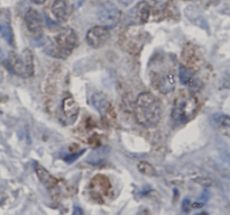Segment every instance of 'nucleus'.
I'll return each mask as SVG.
<instances>
[{
  "instance_id": "nucleus-1",
  "label": "nucleus",
  "mask_w": 230,
  "mask_h": 215,
  "mask_svg": "<svg viewBox=\"0 0 230 215\" xmlns=\"http://www.w3.org/2000/svg\"><path fill=\"white\" fill-rule=\"evenodd\" d=\"M162 104L151 92H143L136 99L135 104V117L138 124L145 127H153L160 121L162 117Z\"/></svg>"
},
{
  "instance_id": "nucleus-2",
  "label": "nucleus",
  "mask_w": 230,
  "mask_h": 215,
  "mask_svg": "<svg viewBox=\"0 0 230 215\" xmlns=\"http://www.w3.org/2000/svg\"><path fill=\"white\" fill-rule=\"evenodd\" d=\"M78 45V36L72 28H64L60 33L46 43L45 51L47 54L58 59H65L72 53Z\"/></svg>"
},
{
  "instance_id": "nucleus-3",
  "label": "nucleus",
  "mask_w": 230,
  "mask_h": 215,
  "mask_svg": "<svg viewBox=\"0 0 230 215\" xmlns=\"http://www.w3.org/2000/svg\"><path fill=\"white\" fill-rule=\"evenodd\" d=\"M199 104L197 98L190 94H182L176 98L172 109V119L175 125H183L194 117Z\"/></svg>"
},
{
  "instance_id": "nucleus-4",
  "label": "nucleus",
  "mask_w": 230,
  "mask_h": 215,
  "mask_svg": "<svg viewBox=\"0 0 230 215\" xmlns=\"http://www.w3.org/2000/svg\"><path fill=\"white\" fill-rule=\"evenodd\" d=\"M8 68L12 72L20 77H32L34 74V58L30 50H25L19 55L10 52L8 56Z\"/></svg>"
},
{
  "instance_id": "nucleus-5",
  "label": "nucleus",
  "mask_w": 230,
  "mask_h": 215,
  "mask_svg": "<svg viewBox=\"0 0 230 215\" xmlns=\"http://www.w3.org/2000/svg\"><path fill=\"white\" fill-rule=\"evenodd\" d=\"M121 35H122L121 46L127 52H129L130 54H137L142 50L147 34L140 27L133 25V26H129Z\"/></svg>"
},
{
  "instance_id": "nucleus-6",
  "label": "nucleus",
  "mask_w": 230,
  "mask_h": 215,
  "mask_svg": "<svg viewBox=\"0 0 230 215\" xmlns=\"http://www.w3.org/2000/svg\"><path fill=\"white\" fill-rule=\"evenodd\" d=\"M122 14L120 9L111 2H104L99 7L98 10V19L104 28L116 27L120 23Z\"/></svg>"
},
{
  "instance_id": "nucleus-7",
  "label": "nucleus",
  "mask_w": 230,
  "mask_h": 215,
  "mask_svg": "<svg viewBox=\"0 0 230 215\" xmlns=\"http://www.w3.org/2000/svg\"><path fill=\"white\" fill-rule=\"evenodd\" d=\"M110 39V32L103 26H94L87 33V42L93 49H100Z\"/></svg>"
},
{
  "instance_id": "nucleus-8",
  "label": "nucleus",
  "mask_w": 230,
  "mask_h": 215,
  "mask_svg": "<svg viewBox=\"0 0 230 215\" xmlns=\"http://www.w3.org/2000/svg\"><path fill=\"white\" fill-rule=\"evenodd\" d=\"M25 23L28 30L34 36H40L43 34V18L35 9H29L25 14Z\"/></svg>"
},
{
  "instance_id": "nucleus-9",
  "label": "nucleus",
  "mask_w": 230,
  "mask_h": 215,
  "mask_svg": "<svg viewBox=\"0 0 230 215\" xmlns=\"http://www.w3.org/2000/svg\"><path fill=\"white\" fill-rule=\"evenodd\" d=\"M149 14H151V7L148 2L146 1H140L137 3L129 12V18L134 25L145 24L149 19Z\"/></svg>"
},
{
  "instance_id": "nucleus-10",
  "label": "nucleus",
  "mask_w": 230,
  "mask_h": 215,
  "mask_svg": "<svg viewBox=\"0 0 230 215\" xmlns=\"http://www.w3.org/2000/svg\"><path fill=\"white\" fill-rule=\"evenodd\" d=\"M71 12V6L66 0H55L53 5H52V14L55 17L58 21H66L70 17Z\"/></svg>"
},
{
  "instance_id": "nucleus-11",
  "label": "nucleus",
  "mask_w": 230,
  "mask_h": 215,
  "mask_svg": "<svg viewBox=\"0 0 230 215\" xmlns=\"http://www.w3.org/2000/svg\"><path fill=\"white\" fill-rule=\"evenodd\" d=\"M91 193L92 196L96 197H103L107 196L108 191L110 190V182L108 179L103 176H97L94 177L92 182H91Z\"/></svg>"
},
{
  "instance_id": "nucleus-12",
  "label": "nucleus",
  "mask_w": 230,
  "mask_h": 215,
  "mask_svg": "<svg viewBox=\"0 0 230 215\" xmlns=\"http://www.w3.org/2000/svg\"><path fill=\"white\" fill-rule=\"evenodd\" d=\"M176 86V77L175 74L170 71V72L164 73L160 76L157 80V88L162 94H170L175 89Z\"/></svg>"
},
{
  "instance_id": "nucleus-13",
  "label": "nucleus",
  "mask_w": 230,
  "mask_h": 215,
  "mask_svg": "<svg viewBox=\"0 0 230 215\" xmlns=\"http://www.w3.org/2000/svg\"><path fill=\"white\" fill-rule=\"evenodd\" d=\"M35 171H36V175H37V177L40 178V182H42L46 188L52 189V188H54L55 186L58 185V179L52 176L45 168H43V167L38 166V164L36 163L35 164Z\"/></svg>"
},
{
  "instance_id": "nucleus-14",
  "label": "nucleus",
  "mask_w": 230,
  "mask_h": 215,
  "mask_svg": "<svg viewBox=\"0 0 230 215\" xmlns=\"http://www.w3.org/2000/svg\"><path fill=\"white\" fill-rule=\"evenodd\" d=\"M91 104L100 114H106L109 109V101L108 98L102 92H94L91 97Z\"/></svg>"
},
{
  "instance_id": "nucleus-15",
  "label": "nucleus",
  "mask_w": 230,
  "mask_h": 215,
  "mask_svg": "<svg viewBox=\"0 0 230 215\" xmlns=\"http://www.w3.org/2000/svg\"><path fill=\"white\" fill-rule=\"evenodd\" d=\"M62 109H63L65 116L67 118H72V119H74L79 113V106L72 97L64 98L63 103H62Z\"/></svg>"
},
{
  "instance_id": "nucleus-16",
  "label": "nucleus",
  "mask_w": 230,
  "mask_h": 215,
  "mask_svg": "<svg viewBox=\"0 0 230 215\" xmlns=\"http://www.w3.org/2000/svg\"><path fill=\"white\" fill-rule=\"evenodd\" d=\"M180 80L183 85L191 86L193 85L195 81V76H194V71L191 70L190 68L186 67H181L180 68Z\"/></svg>"
},
{
  "instance_id": "nucleus-17",
  "label": "nucleus",
  "mask_w": 230,
  "mask_h": 215,
  "mask_svg": "<svg viewBox=\"0 0 230 215\" xmlns=\"http://www.w3.org/2000/svg\"><path fill=\"white\" fill-rule=\"evenodd\" d=\"M0 35L2 36V38L6 41L9 45H15V36H14V32H12L11 27L6 23H0Z\"/></svg>"
},
{
  "instance_id": "nucleus-18",
  "label": "nucleus",
  "mask_w": 230,
  "mask_h": 215,
  "mask_svg": "<svg viewBox=\"0 0 230 215\" xmlns=\"http://www.w3.org/2000/svg\"><path fill=\"white\" fill-rule=\"evenodd\" d=\"M138 170H139L142 173L146 175V176H155V175H156V171H155L154 167L151 166V164H149L148 162H145V161H143V162H139V163H138Z\"/></svg>"
},
{
  "instance_id": "nucleus-19",
  "label": "nucleus",
  "mask_w": 230,
  "mask_h": 215,
  "mask_svg": "<svg viewBox=\"0 0 230 215\" xmlns=\"http://www.w3.org/2000/svg\"><path fill=\"white\" fill-rule=\"evenodd\" d=\"M83 152H84V151H81V152H80V153H74V155H69V157H65V158H64V160L66 161V162H69V163H71V162H73V161L75 160L76 158H79L81 155H83Z\"/></svg>"
},
{
  "instance_id": "nucleus-20",
  "label": "nucleus",
  "mask_w": 230,
  "mask_h": 215,
  "mask_svg": "<svg viewBox=\"0 0 230 215\" xmlns=\"http://www.w3.org/2000/svg\"><path fill=\"white\" fill-rule=\"evenodd\" d=\"M131 2H133V0H120V3L124 6H129Z\"/></svg>"
},
{
  "instance_id": "nucleus-21",
  "label": "nucleus",
  "mask_w": 230,
  "mask_h": 215,
  "mask_svg": "<svg viewBox=\"0 0 230 215\" xmlns=\"http://www.w3.org/2000/svg\"><path fill=\"white\" fill-rule=\"evenodd\" d=\"M32 1H33L34 3H36V5H43L46 0H32Z\"/></svg>"
},
{
  "instance_id": "nucleus-22",
  "label": "nucleus",
  "mask_w": 230,
  "mask_h": 215,
  "mask_svg": "<svg viewBox=\"0 0 230 215\" xmlns=\"http://www.w3.org/2000/svg\"><path fill=\"white\" fill-rule=\"evenodd\" d=\"M3 59H5V55H3L2 49L0 47V61H3Z\"/></svg>"
},
{
  "instance_id": "nucleus-23",
  "label": "nucleus",
  "mask_w": 230,
  "mask_h": 215,
  "mask_svg": "<svg viewBox=\"0 0 230 215\" xmlns=\"http://www.w3.org/2000/svg\"><path fill=\"white\" fill-rule=\"evenodd\" d=\"M2 78H3V77H2V73H1V71H0V82L2 81Z\"/></svg>"
}]
</instances>
